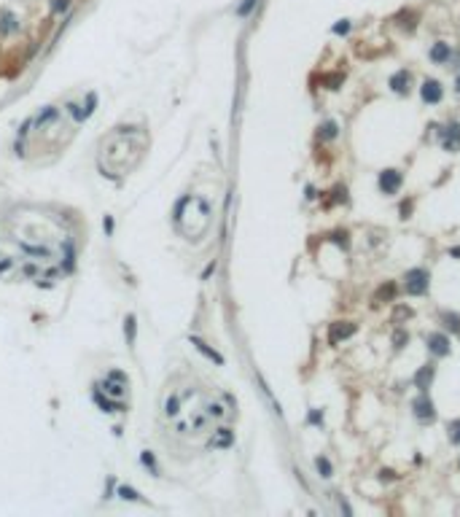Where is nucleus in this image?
Segmentation results:
<instances>
[{
  "label": "nucleus",
  "instance_id": "1",
  "mask_svg": "<svg viewBox=\"0 0 460 517\" xmlns=\"http://www.w3.org/2000/svg\"><path fill=\"white\" fill-rule=\"evenodd\" d=\"M406 291L409 294H425L428 291V272L425 269H412L406 275Z\"/></svg>",
  "mask_w": 460,
  "mask_h": 517
},
{
  "label": "nucleus",
  "instance_id": "2",
  "mask_svg": "<svg viewBox=\"0 0 460 517\" xmlns=\"http://www.w3.org/2000/svg\"><path fill=\"white\" fill-rule=\"evenodd\" d=\"M398 186H401V172L398 170H385L379 175V191L382 194H396Z\"/></svg>",
  "mask_w": 460,
  "mask_h": 517
},
{
  "label": "nucleus",
  "instance_id": "3",
  "mask_svg": "<svg viewBox=\"0 0 460 517\" xmlns=\"http://www.w3.org/2000/svg\"><path fill=\"white\" fill-rule=\"evenodd\" d=\"M352 331H355V323H350V321H339V323H334V326L329 329V342L337 345V342L347 340Z\"/></svg>",
  "mask_w": 460,
  "mask_h": 517
},
{
  "label": "nucleus",
  "instance_id": "4",
  "mask_svg": "<svg viewBox=\"0 0 460 517\" xmlns=\"http://www.w3.org/2000/svg\"><path fill=\"white\" fill-rule=\"evenodd\" d=\"M420 95H423V100L428 103V105H433V103L442 100L444 89H442V84H439V81H431V78H428V81L420 86Z\"/></svg>",
  "mask_w": 460,
  "mask_h": 517
},
{
  "label": "nucleus",
  "instance_id": "5",
  "mask_svg": "<svg viewBox=\"0 0 460 517\" xmlns=\"http://www.w3.org/2000/svg\"><path fill=\"white\" fill-rule=\"evenodd\" d=\"M442 143L447 151H458L460 148V124H450L442 129Z\"/></svg>",
  "mask_w": 460,
  "mask_h": 517
},
{
  "label": "nucleus",
  "instance_id": "6",
  "mask_svg": "<svg viewBox=\"0 0 460 517\" xmlns=\"http://www.w3.org/2000/svg\"><path fill=\"white\" fill-rule=\"evenodd\" d=\"M428 348H431V353H436V356H447L450 353V340H447L444 334H431Z\"/></svg>",
  "mask_w": 460,
  "mask_h": 517
},
{
  "label": "nucleus",
  "instance_id": "7",
  "mask_svg": "<svg viewBox=\"0 0 460 517\" xmlns=\"http://www.w3.org/2000/svg\"><path fill=\"white\" fill-rule=\"evenodd\" d=\"M415 415H417V417H423V420L433 417V404H431L428 399H425V396H423L420 401H415Z\"/></svg>",
  "mask_w": 460,
  "mask_h": 517
},
{
  "label": "nucleus",
  "instance_id": "8",
  "mask_svg": "<svg viewBox=\"0 0 460 517\" xmlns=\"http://www.w3.org/2000/svg\"><path fill=\"white\" fill-rule=\"evenodd\" d=\"M19 248H22L24 254H30V256H41V258H49V256H51V251L46 248V245H27V243H19Z\"/></svg>",
  "mask_w": 460,
  "mask_h": 517
},
{
  "label": "nucleus",
  "instance_id": "9",
  "mask_svg": "<svg viewBox=\"0 0 460 517\" xmlns=\"http://www.w3.org/2000/svg\"><path fill=\"white\" fill-rule=\"evenodd\" d=\"M431 59H433V62H439V65L447 62V59H450V46H447V43H436L431 49Z\"/></svg>",
  "mask_w": 460,
  "mask_h": 517
},
{
  "label": "nucleus",
  "instance_id": "10",
  "mask_svg": "<svg viewBox=\"0 0 460 517\" xmlns=\"http://www.w3.org/2000/svg\"><path fill=\"white\" fill-rule=\"evenodd\" d=\"M95 401L100 404V407H103V412H124V404H113L111 399H103V393H95Z\"/></svg>",
  "mask_w": 460,
  "mask_h": 517
},
{
  "label": "nucleus",
  "instance_id": "11",
  "mask_svg": "<svg viewBox=\"0 0 460 517\" xmlns=\"http://www.w3.org/2000/svg\"><path fill=\"white\" fill-rule=\"evenodd\" d=\"M191 342H194V348L199 350V353H205V356H208L210 361H216V364H224V359H221V356H218L216 350H210V348H208V345H205L202 340H197V337H191Z\"/></svg>",
  "mask_w": 460,
  "mask_h": 517
},
{
  "label": "nucleus",
  "instance_id": "12",
  "mask_svg": "<svg viewBox=\"0 0 460 517\" xmlns=\"http://www.w3.org/2000/svg\"><path fill=\"white\" fill-rule=\"evenodd\" d=\"M105 390H108L113 399H121V396L126 393V383H113V380L105 377Z\"/></svg>",
  "mask_w": 460,
  "mask_h": 517
},
{
  "label": "nucleus",
  "instance_id": "13",
  "mask_svg": "<svg viewBox=\"0 0 460 517\" xmlns=\"http://www.w3.org/2000/svg\"><path fill=\"white\" fill-rule=\"evenodd\" d=\"M406 84H409V73H396V76L390 78V86H393V92H406Z\"/></svg>",
  "mask_w": 460,
  "mask_h": 517
},
{
  "label": "nucleus",
  "instance_id": "14",
  "mask_svg": "<svg viewBox=\"0 0 460 517\" xmlns=\"http://www.w3.org/2000/svg\"><path fill=\"white\" fill-rule=\"evenodd\" d=\"M16 27H19V24H16L14 14H8V11H3V16H0V30H3V32H14Z\"/></svg>",
  "mask_w": 460,
  "mask_h": 517
},
{
  "label": "nucleus",
  "instance_id": "15",
  "mask_svg": "<svg viewBox=\"0 0 460 517\" xmlns=\"http://www.w3.org/2000/svg\"><path fill=\"white\" fill-rule=\"evenodd\" d=\"M226 445H231V431L229 428H218L216 439H213V447H226Z\"/></svg>",
  "mask_w": 460,
  "mask_h": 517
},
{
  "label": "nucleus",
  "instance_id": "16",
  "mask_svg": "<svg viewBox=\"0 0 460 517\" xmlns=\"http://www.w3.org/2000/svg\"><path fill=\"white\" fill-rule=\"evenodd\" d=\"M431 377H433V367H423V372H420V375L415 377L417 388H420V390H425V388H428V383H431Z\"/></svg>",
  "mask_w": 460,
  "mask_h": 517
},
{
  "label": "nucleus",
  "instance_id": "17",
  "mask_svg": "<svg viewBox=\"0 0 460 517\" xmlns=\"http://www.w3.org/2000/svg\"><path fill=\"white\" fill-rule=\"evenodd\" d=\"M178 412H181V399H178V396H170V399L164 401V415L175 417Z\"/></svg>",
  "mask_w": 460,
  "mask_h": 517
},
{
  "label": "nucleus",
  "instance_id": "18",
  "mask_svg": "<svg viewBox=\"0 0 460 517\" xmlns=\"http://www.w3.org/2000/svg\"><path fill=\"white\" fill-rule=\"evenodd\" d=\"M442 321H447V326L460 334V315H455V313H442Z\"/></svg>",
  "mask_w": 460,
  "mask_h": 517
},
{
  "label": "nucleus",
  "instance_id": "19",
  "mask_svg": "<svg viewBox=\"0 0 460 517\" xmlns=\"http://www.w3.org/2000/svg\"><path fill=\"white\" fill-rule=\"evenodd\" d=\"M321 137H323V140H329V137L334 140V137H337V124H334V122H323V127H321Z\"/></svg>",
  "mask_w": 460,
  "mask_h": 517
},
{
  "label": "nucleus",
  "instance_id": "20",
  "mask_svg": "<svg viewBox=\"0 0 460 517\" xmlns=\"http://www.w3.org/2000/svg\"><path fill=\"white\" fill-rule=\"evenodd\" d=\"M118 496H121L124 501H140V493L135 488H126V485H121L118 488Z\"/></svg>",
  "mask_w": 460,
  "mask_h": 517
},
{
  "label": "nucleus",
  "instance_id": "21",
  "mask_svg": "<svg viewBox=\"0 0 460 517\" xmlns=\"http://www.w3.org/2000/svg\"><path fill=\"white\" fill-rule=\"evenodd\" d=\"M95 105H97V95H95V92H89V95H86V108H84V122L95 114Z\"/></svg>",
  "mask_w": 460,
  "mask_h": 517
},
{
  "label": "nucleus",
  "instance_id": "22",
  "mask_svg": "<svg viewBox=\"0 0 460 517\" xmlns=\"http://www.w3.org/2000/svg\"><path fill=\"white\" fill-rule=\"evenodd\" d=\"M124 331H126V342H135V315H126V323H124Z\"/></svg>",
  "mask_w": 460,
  "mask_h": 517
},
{
  "label": "nucleus",
  "instance_id": "23",
  "mask_svg": "<svg viewBox=\"0 0 460 517\" xmlns=\"http://www.w3.org/2000/svg\"><path fill=\"white\" fill-rule=\"evenodd\" d=\"M258 0H242V3L237 5V16H248L250 11H253V5H256Z\"/></svg>",
  "mask_w": 460,
  "mask_h": 517
},
{
  "label": "nucleus",
  "instance_id": "24",
  "mask_svg": "<svg viewBox=\"0 0 460 517\" xmlns=\"http://www.w3.org/2000/svg\"><path fill=\"white\" fill-rule=\"evenodd\" d=\"M315 466H318V472H321V477H331V472H334V469H331V463L326 461V458H318Z\"/></svg>",
  "mask_w": 460,
  "mask_h": 517
},
{
  "label": "nucleus",
  "instance_id": "25",
  "mask_svg": "<svg viewBox=\"0 0 460 517\" xmlns=\"http://www.w3.org/2000/svg\"><path fill=\"white\" fill-rule=\"evenodd\" d=\"M450 439L455 442V445H460V420L450 423Z\"/></svg>",
  "mask_w": 460,
  "mask_h": 517
},
{
  "label": "nucleus",
  "instance_id": "26",
  "mask_svg": "<svg viewBox=\"0 0 460 517\" xmlns=\"http://www.w3.org/2000/svg\"><path fill=\"white\" fill-rule=\"evenodd\" d=\"M396 294V286H393V283H388V286H382L377 291V299H388V296H393Z\"/></svg>",
  "mask_w": 460,
  "mask_h": 517
},
{
  "label": "nucleus",
  "instance_id": "27",
  "mask_svg": "<svg viewBox=\"0 0 460 517\" xmlns=\"http://www.w3.org/2000/svg\"><path fill=\"white\" fill-rule=\"evenodd\" d=\"M108 380H113V383H126V375L118 372V369H113V372H108Z\"/></svg>",
  "mask_w": 460,
  "mask_h": 517
},
{
  "label": "nucleus",
  "instance_id": "28",
  "mask_svg": "<svg viewBox=\"0 0 460 517\" xmlns=\"http://www.w3.org/2000/svg\"><path fill=\"white\" fill-rule=\"evenodd\" d=\"M70 5V0H54V5H51V8H54V14H59V11H65Z\"/></svg>",
  "mask_w": 460,
  "mask_h": 517
},
{
  "label": "nucleus",
  "instance_id": "29",
  "mask_svg": "<svg viewBox=\"0 0 460 517\" xmlns=\"http://www.w3.org/2000/svg\"><path fill=\"white\" fill-rule=\"evenodd\" d=\"M347 30H350V22H347V19H342V22H339L337 27H334V32H339V35H345Z\"/></svg>",
  "mask_w": 460,
  "mask_h": 517
},
{
  "label": "nucleus",
  "instance_id": "30",
  "mask_svg": "<svg viewBox=\"0 0 460 517\" xmlns=\"http://www.w3.org/2000/svg\"><path fill=\"white\" fill-rule=\"evenodd\" d=\"M5 269H11V258H3V261H0V272H5Z\"/></svg>",
  "mask_w": 460,
  "mask_h": 517
},
{
  "label": "nucleus",
  "instance_id": "31",
  "mask_svg": "<svg viewBox=\"0 0 460 517\" xmlns=\"http://www.w3.org/2000/svg\"><path fill=\"white\" fill-rule=\"evenodd\" d=\"M458 92H460V76H458Z\"/></svg>",
  "mask_w": 460,
  "mask_h": 517
}]
</instances>
